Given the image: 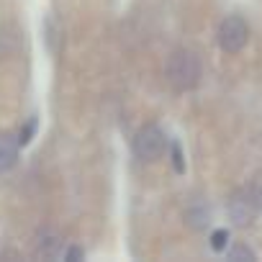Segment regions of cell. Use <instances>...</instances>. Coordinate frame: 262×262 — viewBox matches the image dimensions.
Wrapping results in <instances>:
<instances>
[{"label":"cell","mask_w":262,"mask_h":262,"mask_svg":"<svg viewBox=\"0 0 262 262\" xmlns=\"http://www.w3.org/2000/svg\"><path fill=\"white\" fill-rule=\"evenodd\" d=\"M167 80L178 93L193 90L201 80V59L195 52L190 49H178L172 52L170 62H167Z\"/></svg>","instance_id":"cell-1"},{"label":"cell","mask_w":262,"mask_h":262,"mask_svg":"<svg viewBox=\"0 0 262 262\" xmlns=\"http://www.w3.org/2000/svg\"><path fill=\"white\" fill-rule=\"evenodd\" d=\"M247 39H249V29H247L242 16H226L221 21V26H219V47L224 52H229V54L242 52Z\"/></svg>","instance_id":"cell-2"},{"label":"cell","mask_w":262,"mask_h":262,"mask_svg":"<svg viewBox=\"0 0 262 262\" xmlns=\"http://www.w3.org/2000/svg\"><path fill=\"white\" fill-rule=\"evenodd\" d=\"M134 152L139 160L144 162H155L162 152H165V134H162V128L149 123L144 128H139V134L134 139Z\"/></svg>","instance_id":"cell-3"},{"label":"cell","mask_w":262,"mask_h":262,"mask_svg":"<svg viewBox=\"0 0 262 262\" xmlns=\"http://www.w3.org/2000/svg\"><path fill=\"white\" fill-rule=\"evenodd\" d=\"M226 211H229V219H231L236 226H249V224L254 221L257 206H254L249 190H236V193H231Z\"/></svg>","instance_id":"cell-4"},{"label":"cell","mask_w":262,"mask_h":262,"mask_svg":"<svg viewBox=\"0 0 262 262\" xmlns=\"http://www.w3.org/2000/svg\"><path fill=\"white\" fill-rule=\"evenodd\" d=\"M18 160V139L11 134H0V172H8Z\"/></svg>","instance_id":"cell-5"},{"label":"cell","mask_w":262,"mask_h":262,"mask_svg":"<svg viewBox=\"0 0 262 262\" xmlns=\"http://www.w3.org/2000/svg\"><path fill=\"white\" fill-rule=\"evenodd\" d=\"M39 254L47 257V259L59 257V239L57 236H44V242L39 244Z\"/></svg>","instance_id":"cell-6"},{"label":"cell","mask_w":262,"mask_h":262,"mask_svg":"<svg viewBox=\"0 0 262 262\" xmlns=\"http://www.w3.org/2000/svg\"><path fill=\"white\" fill-rule=\"evenodd\" d=\"M229 259H234V262H252L254 259V252L247 247V244H234L231 249H229Z\"/></svg>","instance_id":"cell-7"},{"label":"cell","mask_w":262,"mask_h":262,"mask_svg":"<svg viewBox=\"0 0 262 262\" xmlns=\"http://www.w3.org/2000/svg\"><path fill=\"white\" fill-rule=\"evenodd\" d=\"M249 195H252V201H254L257 211H262V172H257V175L252 178V185H249Z\"/></svg>","instance_id":"cell-8"},{"label":"cell","mask_w":262,"mask_h":262,"mask_svg":"<svg viewBox=\"0 0 262 262\" xmlns=\"http://www.w3.org/2000/svg\"><path fill=\"white\" fill-rule=\"evenodd\" d=\"M34 131H36V118H31L24 128H21V134L16 137L18 139V147H26L29 142H31V137H34Z\"/></svg>","instance_id":"cell-9"},{"label":"cell","mask_w":262,"mask_h":262,"mask_svg":"<svg viewBox=\"0 0 262 262\" xmlns=\"http://www.w3.org/2000/svg\"><path fill=\"white\" fill-rule=\"evenodd\" d=\"M226 242H229V231H226V229H216V231L211 234V247H213L216 252L226 249Z\"/></svg>","instance_id":"cell-10"},{"label":"cell","mask_w":262,"mask_h":262,"mask_svg":"<svg viewBox=\"0 0 262 262\" xmlns=\"http://www.w3.org/2000/svg\"><path fill=\"white\" fill-rule=\"evenodd\" d=\"M172 165H175V172H185V162H183V152H180V144L175 142L172 144Z\"/></svg>","instance_id":"cell-11"},{"label":"cell","mask_w":262,"mask_h":262,"mask_svg":"<svg viewBox=\"0 0 262 262\" xmlns=\"http://www.w3.org/2000/svg\"><path fill=\"white\" fill-rule=\"evenodd\" d=\"M82 257H85V254H82V249H80V247H70V249H67V254H64V259H67V262H77V259H82Z\"/></svg>","instance_id":"cell-12"}]
</instances>
